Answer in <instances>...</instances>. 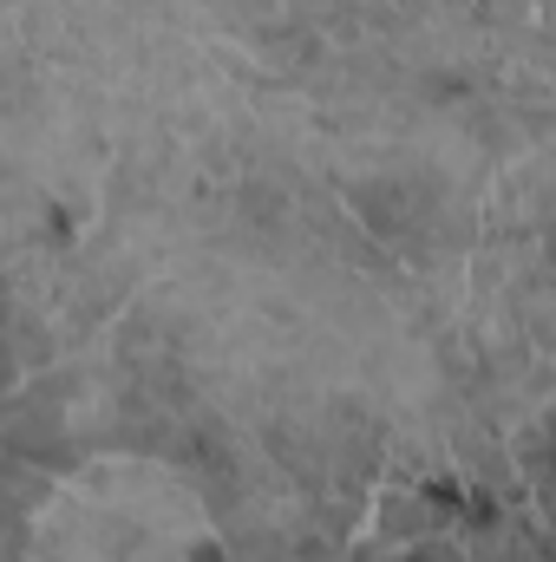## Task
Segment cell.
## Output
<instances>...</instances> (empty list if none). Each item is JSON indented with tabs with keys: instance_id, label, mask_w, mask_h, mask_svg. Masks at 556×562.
I'll return each instance as SVG.
<instances>
[{
	"instance_id": "cell-1",
	"label": "cell",
	"mask_w": 556,
	"mask_h": 562,
	"mask_svg": "<svg viewBox=\"0 0 556 562\" xmlns=\"http://www.w3.org/2000/svg\"><path fill=\"white\" fill-rule=\"evenodd\" d=\"M203 543L197 504L170 471L99 464L53 504L59 562H190Z\"/></svg>"
}]
</instances>
